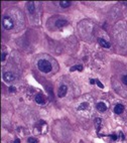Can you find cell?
Here are the masks:
<instances>
[{
  "instance_id": "8fae6325",
  "label": "cell",
  "mask_w": 127,
  "mask_h": 143,
  "mask_svg": "<svg viewBox=\"0 0 127 143\" xmlns=\"http://www.w3.org/2000/svg\"><path fill=\"white\" fill-rule=\"evenodd\" d=\"M101 124H102V121H101V119L100 118H96L95 119V127H96L97 132H99V130L101 128Z\"/></svg>"
},
{
  "instance_id": "30bf717a",
  "label": "cell",
  "mask_w": 127,
  "mask_h": 143,
  "mask_svg": "<svg viewBox=\"0 0 127 143\" xmlns=\"http://www.w3.org/2000/svg\"><path fill=\"white\" fill-rule=\"evenodd\" d=\"M35 102H36L37 104H40V105L45 104V99H44V97H42V95L37 94V95L35 96Z\"/></svg>"
},
{
  "instance_id": "ac0fdd59",
  "label": "cell",
  "mask_w": 127,
  "mask_h": 143,
  "mask_svg": "<svg viewBox=\"0 0 127 143\" xmlns=\"http://www.w3.org/2000/svg\"><path fill=\"white\" fill-rule=\"evenodd\" d=\"M1 55H1V61H2V62H4V61H5V58H6V53H4V52H3Z\"/></svg>"
},
{
  "instance_id": "5b68a950",
  "label": "cell",
  "mask_w": 127,
  "mask_h": 143,
  "mask_svg": "<svg viewBox=\"0 0 127 143\" xmlns=\"http://www.w3.org/2000/svg\"><path fill=\"white\" fill-rule=\"evenodd\" d=\"M68 23L69 22H68L67 20H65V19H58V20L56 21L55 25H56V27H58V28H62L64 26H66V25H68Z\"/></svg>"
},
{
  "instance_id": "3957f363",
  "label": "cell",
  "mask_w": 127,
  "mask_h": 143,
  "mask_svg": "<svg viewBox=\"0 0 127 143\" xmlns=\"http://www.w3.org/2000/svg\"><path fill=\"white\" fill-rule=\"evenodd\" d=\"M16 79V76L11 72H6L3 74V80L6 83H11Z\"/></svg>"
},
{
  "instance_id": "e0dca14e",
  "label": "cell",
  "mask_w": 127,
  "mask_h": 143,
  "mask_svg": "<svg viewBox=\"0 0 127 143\" xmlns=\"http://www.w3.org/2000/svg\"><path fill=\"white\" fill-rule=\"evenodd\" d=\"M96 84L99 86V88H101V89H103L104 88V86H103V84H101V82L100 81H98V80H96Z\"/></svg>"
},
{
  "instance_id": "7a4b0ae2",
  "label": "cell",
  "mask_w": 127,
  "mask_h": 143,
  "mask_svg": "<svg viewBox=\"0 0 127 143\" xmlns=\"http://www.w3.org/2000/svg\"><path fill=\"white\" fill-rule=\"evenodd\" d=\"M2 24H3V27L7 30H10L14 27V22H13L12 18L9 17V16H4L2 19Z\"/></svg>"
},
{
  "instance_id": "9c48e42d",
  "label": "cell",
  "mask_w": 127,
  "mask_h": 143,
  "mask_svg": "<svg viewBox=\"0 0 127 143\" xmlns=\"http://www.w3.org/2000/svg\"><path fill=\"white\" fill-rule=\"evenodd\" d=\"M123 111H124V106L121 105V104L116 105L115 108H114V112L116 114H121V113H123Z\"/></svg>"
},
{
  "instance_id": "9a60e30c",
  "label": "cell",
  "mask_w": 127,
  "mask_h": 143,
  "mask_svg": "<svg viewBox=\"0 0 127 143\" xmlns=\"http://www.w3.org/2000/svg\"><path fill=\"white\" fill-rule=\"evenodd\" d=\"M27 142H28V143H37L38 141H37V139H36V138H33V137H29V138L27 139Z\"/></svg>"
},
{
  "instance_id": "2e32d148",
  "label": "cell",
  "mask_w": 127,
  "mask_h": 143,
  "mask_svg": "<svg viewBox=\"0 0 127 143\" xmlns=\"http://www.w3.org/2000/svg\"><path fill=\"white\" fill-rule=\"evenodd\" d=\"M122 82H123L124 85L127 86V75H125V76H123V77H122Z\"/></svg>"
},
{
  "instance_id": "d6986e66",
  "label": "cell",
  "mask_w": 127,
  "mask_h": 143,
  "mask_svg": "<svg viewBox=\"0 0 127 143\" xmlns=\"http://www.w3.org/2000/svg\"><path fill=\"white\" fill-rule=\"evenodd\" d=\"M110 137H111V138H112V140H114V141L118 139V136H117V135H115V134H112V135H110Z\"/></svg>"
},
{
  "instance_id": "7c38bea8",
  "label": "cell",
  "mask_w": 127,
  "mask_h": 143,
  "mask_svg": "<svg viewBox=\"0 0 127 143\" xmlns=\"http://www.w3.org/2000/svg\"><path fill=\"white\" fill-rule=\"evenodd\" d=\"M71 72H75V71H83V66L82 65H76L74 66H72V68L70 69Z\"/></svg>"
},
{
  "instance_id": "277c9868",
  "label": "cell",
  "mask_w": 127,
  "mask_h": 143,
  "mask_svg": "<svg viewBox=\"0 0 127 143\" xmlns=\"http://www.w3.org/2000/svg\"><path fill=\"white\" fill-rule=\"evenodd\" d=\"M67 92H68V87L66 85H62L60 87V89H58V96L60 97V98H63L67 95Z\"/></svg>"
},
{
  "instance_id": "6da1fadb",
  "label": "cell",
  "mask_w": 127,
  "mask_h": 143,
  "mask_svg": "<svg viewBox=\"0 0 127 143\" xmlns=\"http://www.w3.org/2000/svg\"><path fill=\"white\" fill-rule=\"evenodd\" d=\"M37 68L40 72L42 73H49L52 71L53 66L50 65V63L46 60H39L38 63H37Z\"/></svg>"
},
{
  "instance_id": "cb8c5ba5",
  "label": "cell",
  "mask_w": 127,
  "mask_h": 143,
  "mask_svg": "<svg viewBox=\"0 0 127 143\" xmlns=\"http://www.w3.org/2000/svg\"><path fill=\"white\" fill-rule=\"evenodd\" d=\"M123 4H125V5H127V2H123Z\"/></svg>"
},
{
  "instance_id": "ba28073f",
  "label": "cell",
  "mask_w": 127,
  "mask_h": 143,
  "mask_svg": "<svg viewBox=\"0 0 127 143\" xmlns=\"http://www.w3.org/2000/svg\"><path fill=\"white\" fill-rule=\"evenodd\" d=\"M27 10H28V12H29L30 14H33V13H35V2L30 1V2H28V3H27Z\"/></svg>"
},
{
  "instance_id": "4fadbf2b",
  "label": "cell",
  "mask_w": 127,
  "mask_h": 143,
  "mask_svg": "<svg viewBox=\"0 0 127 143\" xmlns=\"http://www.w3.org/2000/svg\"><path fill=\"white\" fill-rule=\"evenodd\" d=\"M88 106H89V104H88L87 102H84V103H82V104L78 107V110H85V109L88 108Z\"/></svg>"
},
{
  "instance_id": "7402d4cb",
  "label": "cell",
  "mask_w": 127,
  "mask_h": 143,
  "mask_svg": "<svg viewBox=\"0 0 127 143\" xmlns=\"http://www.w3.org/2000/svg\"><path fill=\"white\" fill-rule=\"evenodd\" d=\"M120 138H121L122 140L124 139V136H123V133H122V132H120Z\"/></svg>"
},
{
  "instance_id": "44dd1931",
  "label": "cell",
  "mask_w": 127,
  "mask_h": 143,
  "mask_svg": "<svg viewBox=\"0 0 127 143\" xmlns=\"http://www.w3.org/2000/svg\"><path fill=\"white\" fill-rule=\"evenodd\" d=\"M13 143H20V140H19V139H15Z\"/></svg>"
},
{
  "instance_id": "603a6c76",
  "label": "cell",
  "mask_w": 127,
  "mask_h": 143,
  "mask_svg": "<svg viewBox=\"0 0 127 143\" xmlns=\"http://www.w3.org/2000/svg\"><path fill=\"white\" fill-rule=\"evenodd\" d=\"M90 83L91 84H96V81L95 80H90Z\"/></svg>"
},
{
  "instance_id": "ffe728a7",
  "label": "cell",
  "mask_w": 127,
  "mask_h": 143,
  "mask_svg": "<svg viewBox=\"0 0 127 143\" xmlns=\"http://www.w3.org/2000/svg\"><path fill=\"white\" fill-rule=\"evenodd\" d=\"M15 91V88L14 87H10L9 88V92H14Z\"/></svg>"
},
{
  "instance_id": "5bb4252c",
  "label": "cell",
  "mask_w": 127,
  "mask_h": 143,
  "mask_svg": "<svg viewBox=\"0 0 127 143\" xmlns=\"http://www.w3.org/2000/svg\"><path fill=\"white\" fill-rule=\"evenodd\" d=\"M60 5L63 8H67V7H69L71 5V2L70 1H61L60 2Z\"/></svg>"
},
{
  "instance_id": "8992f818",
  "label": "cell",
  "mask_w": 127,
  "mask_h": 143,
  "mask_svg": "<svg viewBox=\"0 0 127 143\" xmlns=\"http://www.w3.org/2000/svg\"><path fill=\"white\" fill-rule=\"evenodd\" d=\"M98 43H99V44L100 45H102L103 47H105V48H109L110 46V44L108 43L107 40H105L104 38H102V37H100V38H98Z\"/></svg>"
},
{
  "instance_id": "52a82bcc",
  "label": "cell",
  "mask_w": 127,
  "mask_h": 143,
  "mask_svg": "<svg viewBox=\"0 0 127 143\" xmlns=\"http://www.w3.org/2000/svg\"><path fill=\"white\" fill-rule=\"evenodd\" d=\"M97 110H98L99 112H105V111L107 110V106H106V104L103 103V102L98 103V104H97Z\"/></svg>"
}]
</instances>
